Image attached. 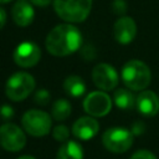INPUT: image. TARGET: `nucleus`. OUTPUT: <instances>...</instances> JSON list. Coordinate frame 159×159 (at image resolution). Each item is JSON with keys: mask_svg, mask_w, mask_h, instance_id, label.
Instances as JSON below:
<instances>
[{"mask_svg": "<svg viewBox=\"0 0 159 159\" xmlns=\"http://www.w3.org/2000/svg\"><path fill=\"white\" fill-rule=\"evenodd\" d=\"M71 114V103L65 99H57L55 101V103L52 104V117L56 120H65L68 118V116Z\"/></svg>", "mask_w": 159, "mask_h": 159, "instance_id": "nucleus-18", "label": "nucleus"}, {"mask_svg": "<svg viewBox=\"0 0 159 159\" xmlns=\"http://www.w3.org/2000/svg\"><path fill=\"white\" fill-rule=\"evenodd\" d=\"M24 129L32 137H43L50 133L51 129V118L43 111L30 109L27 111L21 119Z\"/></svg>", "mask_w": 159, "mask_h": 159, "instance_id": "nucleus-6", "label": "nucleus"}, {"mask_svg": "<svg viewBox=\"0 0 159 159\" xmlns=\"http://www.w3.org/2000/svg\"><path fill=\"white\" fill-rule=\"evenodd\" d=\"M41 58L40 47L31 41H25L17 45L14 51V61L17 66L22 68H29L35 66Z\"/></svg>", "mask_w": 159, "mask_h": 159, "instance_id": "nucleus-9", "label": "nucleus"}, {"mask_svg": "<svg viewBox=\"0 0 159 159\" xmlns=\"http://www.w3.org/2000/svg\"><path fill=\"white\" fill-rule=\"evenodd\" d=\"M98 129L99 124L93 117H81L72 125L73 135L81 140L92 139L98 133Z\"/></svg>", "mask_w": 159, "mask_h": 159, "instance_id": "nucleus-12", "label": "nucleus"}, {"mask_svg": "<svg viewBox=\"0 0 159 159\" xmlns=\"http://www.w3.org/2000/svg\"><path fill=\"white\" fill-rule=\"evenodd\" d=\"M113 35L117 42L122 45L130 43L137 35V25L135 21L129 16L119 17L113 27Z\"/></svg>", "mask_w": 159, "mask_h": 159, "instance_id": "nucleus-11", "label": "nucleus"}, {"mask_svg": "<svg viewBox=\"0 0 159 159\" xmlns=\"http://www.w3.org/2000/svg\"><path fill=\"white\" fill-rule=\"evenodd\" d=\"M5 22H6V12L2 7H0V30L4 27Z\"/></svg>", "mask_w": 159, "mask_h": 159, "instance_id": "nucleus-25", "label": "nucleus"}, {"mask_svg": "<svg viewBox=\"0 0 159 159\" xmlns=\"http://www.w3.org/2000/svg\"><path fill=\"white\" fill-rule=\"evenodd\" d=\"M113 9H114V11H116L117 14L122 15V14L125 12L127 5H125V2H124L123 0H116V1L113 2Z\"/></svg>", "mask_w": 159, "mask_h": 159, "instance_id": "nucleus-23", "label": "nucleus"}, {"mask_svg": "<svg viewBox=\"0 0 159 159\" xmlns=\"http://www.w3.org/2000/svg\"><path fill=\"white\" fill-rule=\"evenodd\" d=\"M102 143L112 153H124L133 144V133L122 127H113L103 133Z\"/></svg>", "mask_w": 159, "mask_h": 159, "instance_id": "nucleus-5", "label": "nucleus"}, {"mask_svg": "<svg viewBox=\"0 0 159 159\" xmlns=\"http://www.w3.org/2000/svg\"><path fill=\"white\" fill-rule=\"evenodd\" d=\"M122 80L129 89L144 91L150 83L152 73L144 62L139 60H130L122 68Z\"/></svg>", "mask_w": 159, "mask_h": 159, "instance_id": "nucleus-2", "label": "nucleus"}, {"mask_svg": "<svg viewBox=\"0 0 159 159\" xmlns=\"http://www.w3.org/2000/svg\"><path fill=\"white\" fill-rule=\"evenodd\" d=\"M26 144V135L24 130L14 124L5 123L0 127V145L7 152H19Z\"/></svg>", "mask_w": 159, "mask_h": 159, "instance_id": "nucleus-7", "label": "nucleus"}, {"mask_svg": "<svg viewBox=\"0 0 159 159\" xmlns=\"http://www.w3.org/2000/svg\"><path fill=\"white\" fill-rule=\"evenodd\" d=\"M92 80L99 89L111 91L118 84V73L113 66L98 63L92 71Z\"/></svg>", "mask_w": 159, "mask_h": 159, "instance_id": "nucleus-10", "label": "nucleus"}, {"mask_svg": "<svg viewBox=\"0 0 159 159\" xmlns=\"http://www.w3.org/2000/svg\"><path fill=\"white\" fill-rule=\"evenodd\" d=\"M35 78L30 73L16 72L9 77L5 86V92L11 101L19 102L30 96V93L35 89Z\"/></svg>", "mask_w": 159, "mask_h": 159, "instance_id": "nucleus-4", "label": "nucleus"}, {"mask_svg": "<svg viewBox=\"0 0 159 159\" xmlns=\"http://www.w3.org/2000/svg\"><path fill=\"white\" fill-rule=\"evenodd\" d=\"M138 112L145 117H153L159 112V98L152 91H142L135 99Z\"/></svg>", "mask_w": 159, "mask_h": 159, "instance_id": "nucleus-13", "label": "nucleus"}, {"mask_svg": "<svg viewBox=\"0 0 159 159\" xmlns=\"http://www.w3.org/2000/svg\"><path fill=\"white\" fill-rule=\"evenodd\" d=\"M19 159H36V158H34L32 155H22V157H20Z\"/></svg>", "mask_w": 159, "mask_h": 159, "instance_id": "nucleus-26", "label": "nucleus"}, {"mask_svg": "<svg viewBox=\"0 0 159 159\" xmlns=\"http://www.w3.org/2000/svg\"><path fill=\"white\" fill-rule=\"evenodd\" d=\"M30 2H32L34 5H37V6L45 7L51 2V0H30Z\"/></svg>", "mask_w": 159, "mask_h": 159, "instance_id": "nucleus-24", "label": "nucleus"}, {"mask_svg": "<svg viewBox=\"0 0 159 159\" xmlns=\"http://www.w3.org/2000/svg\"><path fill=\"white\" fill-rule=\"evenodd\" d=\"M65 92L71 97H81L86 92V83L80 76H68L63 82Z\"/></svg>", "mask_w": 159, "mask_h": 159, "instance_id": "nucleus-16", "label": "nucleus"}, {"mask_svg": "<svg viewBox=\"0 0 159 159\" xmlns=\"http://www.w3.org/2000/svg\"><path fill=\"white\" fill-rule=\"evenodd\" d=\"M12 0H0V4H6V2H10Z\"/></svg>", "mask_w": 159, "mask_h": 159, "instance_id": "nucleus-27", "label": "nucleus"}, {"mask_svg": "<svg viewBox=\"0 0 159 159\" xmlns=\"http://www.w3.org/2000/svg\"><path fill=\"white\" fill-rule=\"evenodd\" d=\"M114 103L118 108L120 109H132L135 106V99L137 97H134V94L132 93V91L125 89V88H119L114 92Z\"/></svg>", "mask_w": 159, "mask_h": 159, "instance_id": "nucleus-17", "label": "nucleus"}, {"mask_svg": "<svg viewBox=\"0 0 159 159\" xmlns=\"http://www.w3.org/2000/svg\"><path fill=\"white\" fill-rule=\"evenodd\" d=\"M11 16L17 26L25 27L32 22L35 11L32 5L27 0H17L11 9Z\"/></svg>", "mask_w": 159, "mask_h": 159, "instance_id": "nucleus-14", "label": "nucleus"}, {"mask_svg": "<svg viewBox=\"0 0 159 159\" xmlns=\"http://www.w3.org/2000/svg\"><path fill=\"white\" fill-rule=\"evenodd\" d=\"M52 135L56 140L58 142H67L68 137H70V130L66 125L63 124H60V125H56L52 130Z\"/></svg>", "mask_w": 159, "mask_h": 159, "instance_id": "nucleus-19", "label": "nucleus"}, {"mask_svg": "<svg viewBox=\"0 0 159 159\" xmlns=\"http://www.w3.org/2000/svg\"><path fill=\"white\" fill-rule=\"evenodd\" d=\"M56 159H83L82 147L75 140H67L60 147Z\"/></svg>", "mask_w": 159, "mask_h": 159, "instance_id": "nucleus-15", "label": "nucleus"}, {"mask_svg": "<svg viewBox=\"0 0 159 159\" xmlns=\"http://www.w3.org/2000/svg\"><path fill=\"white\" fill-rule=\"evenodd\" d=\"M56 14L67 22H82L92 9V0H53Z\"/></svg>", "mask_w": 159, "mask_h": 159, "instance_id": "nucleus-3", "label": "nucleus"}, {"mask_svg": "<svg viewBox=\"0 0 159 159\" xmlns=\"http://www.w3.org/2000/svg\"><path fill=\"white\" fill-rule=\"evenodd\" d=\"M82 43V35L80 30L70 24H61L55 26L46 37L47 51L58 57L68 56L76 52Z\"/></svg>", "mask_w": 159, "mask_h": 159, "instance_id": "nucleus-1", "label": "nucleus"}, {"mask_svg": "<svg viewBox=\"0 0 159 159\" xmlns=\"http://www.w3.org/2000/svg\"><path fill=\"white\" fill-rule=\"evenodd\" d=\"M0 116H1V118L4 120H7V119L12 118L14 117V109H12V107H10L9 104L1 106L0 107Z\"/></svg>", "mask_w": 159, "mask_h": 159, "instance_id": "nucleus-22", "label": "nucleus"}, {"mask_svg": "<svg viewBox=\"0 0 159 159\" xmlns=\"http://www.w3.org/2000/svg\"><path fill=\"white\" fill-rule=\"evenodd\" d=\"M130 159H157V157H155L152 152L145 150V149H142V150L135 152V153L130 157Z\"/></svg>", "mask_w": 159, "mask_h": 159, "instance_id": "nucleus-21", "label": "nucleus"}, {"mask_svg": "<svg viewBox=\"0 0 159 159\" xmlns=\"http://www.w3.org/2000/svg\"><path fill=\"white\" fill-rule=\"evenodd\" d=\"M50 93L46 88H41L39 89L36 93H35V102L37 104H41V106H45L50 102Z\"/></svg>", "mask_w": 159, "mask_h": 159, "instance_id": "nucleus-20", "label": "nucleus"}, {"mask_svg": "<svg viewBox=\"0 0 159 159\" xmlns=\"http://www.w3.org/2000/svg\"><path fill=\"white\" fill-rule=\"evenodd\" d=\"M112 101L109 96L102 91L91 92L83 101V109L91 117H103L109 113Z\"/></svg>", "mask_w": 159, "mask_h": 159, "instance_id": "nucleus-8", "label": "nucleus"}]
</instances>
